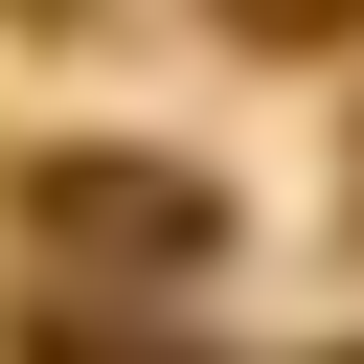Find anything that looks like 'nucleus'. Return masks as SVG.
<instances>
[{
	"label": "nucleus",
	"mask_w": 364,
	"mask_h": 364,
	"mask_svg": "<svg viewBox=\"0 0 364 364\" xmlns=\"http://www.w3.org/2000/svg\"><path fill=\"white\" fill-rule=\"evenodd\" d=\"M228 23H250V46H341L364 0H228Z\"/></svg>",
	"instance_id": "obj_2"
},
{
	"label": "nucleus",
	"mask_w": 364,
	"mask_h": 364,
	"mask_svg": "<svg viewBox=\"0 0 364 364\" xmlns=\"http://www.w3.org/2000/svg\"><path fill=\"white\" fill-rule=\"evenodd\" d=\"M23 228L68 250V273H205V182H159V159H23Z\"/></svg>",
	"instance_id": "obj_1"
},
{
	"label": "nucleus",
	"mask_w": 364,
	"mask_h": 364,
	"mask_svg": "<svg viewBox=\"0 0 364 364\" xmlns=\"http://www.w3.org/2000/svg\"><path fill=\"white\" fill-rule=\"evenodd\" d=\"M341 205H364V136H341Z\"/></svg>",
	"instance_id": "obj_4"
},
{
	"label": "nucleus",
	"mask_w": 364,
	"mask_h": 364,
	"mask_svg": "<svg viewBox=\"0 0 364 364\" xmlns=\"http://www.w3.org/2000/svg\"><path fill=\"white\" fill-rule=\"evenodd\" d=\"M46 364H159V341H136V318H46Z\"/></svg>",
	"instance_id": "obj_3"
}]
</instances>
